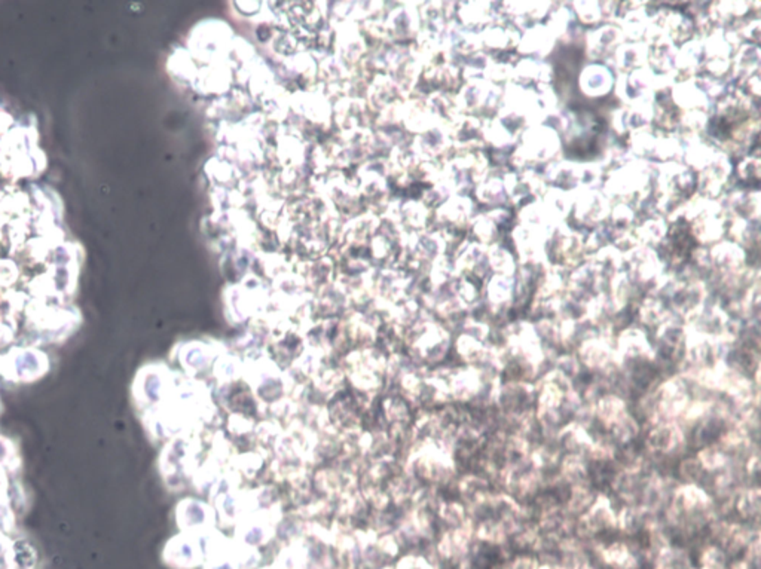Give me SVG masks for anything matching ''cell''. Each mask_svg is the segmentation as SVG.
<instances>
[{
    "label": "cell",
    "instance_id": "1",
    "mask_svg": "<svg viewBox=\"0 0 761 569\" xmlns=\"http://www.w3.org/2000/svg\"><path fill=\"white\" fill-rule=\"evenodd\" d=\"M195 441L186 437H174L164 449L161 458L162 474L176 486L185 477L192 476L195 459Z\"/></svg>",
    "mask_w": 761,
    "mask_h": 569
},
{
    "label": "cell",
    "instance_id": "2",
    "mask_svg": "<svg viewBox=\"0 0 761 569\" xmlns=\"http://www.w3.org/2000/svg\"><path fill=\"white\" fill-rule=\"evenodd\" d=\"M176 519L183 534L203 535L214 528L216 513L204 501L186 498L179 502L176 509Z\"/></svg>",
    "mask_w": 761,
    "mask_h": 569
},
{
    "label": "cell",
    "instance_id": "3",
    "mask_svg": "<svg viewBox=\"0 0 761 569\" xmlns=\"http://www.w3.org/2000/svg\"><path fill=\"white\" fill-rule=\"evenodd\" d=\"M204 550L198 535L180 534L168 541L164 561L174 569H194L204 562Z\"/></svg>",
    "mask_w": 761,
    "mask_h": 569
},
{
    "label": "cell",
    "instance_id": "4",
    "mask_svg": "<svg viewBox=\"0 0 761 569\" xmlns=\"http://www.w3.org/2000/svg\"><path fill=\"white\" fill-rule=\"evenodd\" d=\"M135 385L139 386L135 394H139L140 402L153 406L159 404L167 395L171 394L174 388V381L170 370L164 366H149L141 370Z\"/></svg>",
    "mask_w": 761,
    "mask_h": 569
},
{
    "label": "cell",
    "instance_id": "5",
    "mask_svg": "<svg viewBox=\"0 0 761 569\" xmlns=\"http://www.w3.org/2000/svg\"><path fill=\"white\" fill-rule=\"evenodd\" d=\"M216 358V352L201 342L188 343L180 352V363L189 375H199L212 366Z\"/></svg>",
    "mask_w": 761,
    "mask_h": 569
},
{
    "label": "cell",
    "instance_id": "6",
    "mask_svg": "<svg viewBox=\"0 0 761 569\" xmlns=\"http://www.w3.org/2000/svg\"><path fill=\"white\" fill-rule=\"evenodd\" d=\"M213 370L217 381H219L222 385H229L235 381H238V379L242 376L244 364L238 358L226 354L216 361Z\"/></svg>",
    "mask_w": 761,
    "mask_h": 569
},
{
    "label": "cell",
    "instance_id": "7",
    "mask_svg": "<svg viewBox=\"0 0 761 569\" xmlns=\"http://www.w3.org/2000/svg\"><path fill=\"white\" fill-rule=\"evenodd\" d=\"M235 463H237V469L241 476L253 477L262 467V458L256 454H246L235 459Z\"/></svg>",
    "mask_w": 761,
    "mask_h": 569
},
{
    "label": "cell",
    "instance_id": "8",
    "mask_svg": "<svg viewBox=\"0 0 761 569\" xmlns=\"http://www.w3.org/2000/svg\"><path fill=\"white\" fill-rule=\"evenodd\" d=\"M228 428L234 436H244V434H249L250 431H253V428H255V422H253L250 418H247L244 413H234L229 418Z\"/></svg>",
    "mask_w": 761,
    "mask_h": 569
},
{
    "label": "cell",
    "instance_id": "9",
    "mask_svg": "<svg viewBox=\"0 0 761 569\" xmlns=\"http://www.w3.org/2000/svg\"><path fill=\"white\" fill-rule=\"evenodd\" d=\"M18 269L16 265L11 260L2 259L0 260V288L8 287L16 281L18 278Z\"/></svg>",
    "mask_w": 761,
    "mask_h": 569
},
{
    "label": "cell",
    "instance_id": "10",
    "mask_svg": "<svg viewBox=\"0 0 761 569\" xmlns=\"http://www.w3.org/2000/svg\"><path fill=\"white\" fill-rule=\"evenodd\" d=\"M262 569H277L275 566H269V568H262Z\"/></svg>",
    "mask_w": 761,
    "mask_h": 569
}]
</instances>
